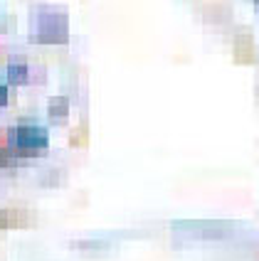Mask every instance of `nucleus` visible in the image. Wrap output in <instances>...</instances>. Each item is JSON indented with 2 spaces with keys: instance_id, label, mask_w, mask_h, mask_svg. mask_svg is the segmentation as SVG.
Masks as SVG:
<instances>
[{
  "instance_id": "3",
  "label": "nucleus",
  "mask_w": 259,
  "mask_h": 261,
  "mask_svg": "<svg viewBox=\"0 0 259 261\" xmlns=\"http://www.w3.org/2000/svg\"><path fill=\"white\" fill-rule=\"evenodd\" d=\"M8 76H10V82H15V84H25L28 82V64L20 62V59H13L8 64Z\"/></svg>"
},
{
  "instance_id": "5",
  "label": "nucleus",
  "mask_w": 259,
  "mask_h": 261,
  "mask_svg": "<svg viewBox=\"0 0 259 261\" xmlns=\"http://www.w3.org/2000/svg\"><path fill=\"white\" fill-rule=\"evenodd\" d=\"M3 103H8V87L5 84H0V106Z\"/></svg>"
},
{
  "instance_id": "2",
  "label": "nucleus",
  "mask_w": 259,
  "mask_h": 261,
  "mask_svg": "<svg viewBox=\"0 0 259 261\" xmlns=\"http://www.w3.org/2000/svg\"><path fill=\"white\" fill-rule=\"evenodd\" d=\"M32 35L44 42H64L67 40V17L55 10H40L32 22Z\"/></svg>"
},
{
  "instance_id": "6",
  "label": "nucleus",
  "mask_w": 259,
  "mask_h": 261,
  "mask_svg": "<svg viewBox=\"0 0 259 261\" xmlns=\"http://www.w3.org/2000/svg\"><path fill=\"white\" fill-rule=\"evenodd\" d=\"M257 3H259V0H257Z\"/></svg>"
},
{
  "instance_id": "1",
  "label": "nucleus",
  "mask_w": 259,
  "mask_h": 261,
  "mask_svg": "<svg viewBox=\"0 0 259 261\" xmlns=\"http://www.w3.org/2000/svg\"><path fill=\"white\" fill-rule=\"evenodd\" d=\"M47 130L37 126H15L8 130V148L13 153H35L47 148Z\"/></svg>"
},
{
  "instance_id": "4",
  "label": "nucleus",
  "mask_w": 259,
  "mask_h": 261,
  "mask_svg": "<svg viewBox=\"0 0 259 261\" xmlns=\"http://www.w3.org/2000/svg\"><path fill=\"white\" fill-rule=\"evenodd\" d=\"M59 114V118L67 116V99H55V101L50 103V116L55 118Z\"/></svg>"
}]
</instances>
